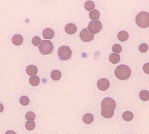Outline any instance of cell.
<instances>
[{
  "instance_id": "21",
  "label": "cell",
  "mask_w": 149,
  "mask_h": 134,
  "mask_svg": "<svg viewBox=\"0 0 149 134\" xmlns=\"http://www.w3.org/2000/svg\"><path fill=\"white\" fill-rule=\"evenodd\" d=\"M95 8V4L93 1H88L85 2L84 8L88 11H90L94 9Z\"/></svg>"
},
{
  "instance_id": "30",
  "label": "cell",
  "mask_w": 149,
  "mask_h": 134,
  "mask_svg": "<svg viewBox=\"0 0 149 134\" xmlns=\"http://www.w3.org/2000/svg\"><path fill=\"white\" fill-rule=\"evenodd\" d=\"M5 134H17L14 131L12 130L8 131H7L6 132Z\"/></svg>"
},
{
  "instance_id": "28",
  "label": "cell",
  "mask_w": 149,
  "mask_h": 134,
  "mask_svg": "<svg viewBox=\"0 0 149 134\" xmlns=\"http://www.w3.org/2000/svg\"><path fill=\"white\" fill-rule=\"evenodd\" d=\"M41 39L38 36H35L32 38V42L33 45L36 46H39V44L41 43Z\"/></svg>"
},
{
  "instance_id": "1",
  "label": "cell",
  "mask_w": 149,
  "mask_h": 134,
  "mask_svg": "<svg viewBox=\"0 0 149 134\" xmlns=\"http://www.w3.org/2000/svg\"><path fill=\"white\" fill-rule=\"evenodd\" d=\"M115 77L121 80L128 79L130 77L131 70L128 66L120 65L117 66L115 71Z\"/></svg>"
},
{
  "instance_id": "24",
  "label": "cell",
  "mask_w": 149,
  "mask_h": 134,
  "mask_svg": "<svg viewBox=\"0 0 149 134\" xmlns=\"http://www.w3.org/2000/svg\"><path fill=\"white\" fill-rule=\"evenodd\" d=\"M25 118L28 121H33L36 118V115L32 111H29L26 114Z\"/></svg>"
},
{
  "instance_id": "23",
  "label": "cell",
  "mask_w": 149,
  "mask_h": 134,
  "mask_svg": "<svg viewBox=\"0 0 149 134\" xmlns=\"http://www.w3.org/2000/svg\"><path fill=\"white\" fill-rule=\"evenodd\" d=\"M26 128L28 131H32L36 127V124L35 122L33 121H28L26 122Z\"/></svg>"
},
{
  "instance_id": "9",
  "label": "cell",
  "mask_w": 149,
  "mask_h": 134,
  "mask_svg": "<svg viewBox=\"0 0 149 134\" xmlns=\"http://www.w3.org/2000/svg\"><path fill=\"white\" fill-rule=\"evenodd\" d=\"M55 35V33L52 29L50 28H46L43 32V36L44 39H51Z\"/></svg>"
},
{
  "instance_id": "8",
  "label": "cell",
  "mask_w": 149,
  "mask_h": 134,
  "mask_svg": "<svg viewBox=\"0 0 149 134\" xmlns=\"http://www.w3.org/2000/svg\"><path fill=\"white\" fill-rule=\"evenodd\" d=\"M97 87L100 90L105 91L108 89L110 86V83L108 79L106 78H101L97 82Z\"/></svg>"
},
{
  "instance_id": "2",
  "label": "cell",
  "mask_w": 149,
  "mask_h": 134,
  "mask_svg": "<svg viewBox=\"0 0 149 134\" xmlns=\"http://www.w3.org/2000/svg\"><path fill=\"white\" fill-rule=\"evenodd\" d=\"M136 21L138 26L146 28L149 26V14L145 12H140L137 15Z\"/></svg>"
},
{
  "instance_id": "12",
  "label": "cell",
  "mask_w": 149,
  "mask_h": 134,
  "mask_svg": "<svg viewBox=\"0 0 149 134\" xmlns=\"http://www.w3.org/2000/svg\"><path fill=\"white\" fill-rule=\"evenodd\" d=\"M26 72L28 76H34L37 73L38 69L36 66L31 65L27 67Z\"/></svg>"
},
{
  "instance_id": "16",
  "label": "cell",
  "mask_w": 149,
  "mask_h": 134,
  "mask_svg": "<svg viewBox=\"0 0 149 134\" xmlns=\"http://www.w3.org/2000/svg\"><path fill=\"white\" fill-rule=\"evenodd\" d=\"M109 60L112 64H118L120 60V56L119 54H116V53H111L109 57Z\"/></svg>"
},
{
  "instance_id": "5",
  "label": "cell",
  "mask_w": 149,
  "mask_h": 134,
  "mask_svg": "<svg viewBox=\"0 0 149 134\" xmlns=\"http://www.w3.org/2000/svg\"><path fill=\"white\" fill-rule=\"evenodd\" d=\"M102 28V25L99 20L92 21L88 25V30L93 35L100 32Z\"/></svg>"
},
{
  "instance_id": "14",
  "label": "cell",
  "mask_w": 149,
  "mask_h": 134,
  "mask_svg": "<svg viewBox=\"0 0 149 134\" xmlns=\"http://www.w3.org/2000/svg\"><path fill=\"white\" fill-rule=\"evenodd\" d=\"M129 36V34L126 31H122L118 33L117 38L120 41H125L128 39Z\"/></svg>"
},
{
  "instance_id": "7",
  "label": "cell",
  "mask_w": 149,
  "mask_h": 134,
  "mask_svg": "<svg viewBox=\"0 0 149 134\" xmlns=\"http://www.w3.org/2000/svg\"><path fill=\"white\" fill-rule=\"evenodd\" d=\"M116 103L114 99L110 97H106L101 102V108H108L112 109L114 110L116 108Z\"/></svg>"
},
{
  "instance_id": "11",
  "label": "cell",
  "mask_w": 149,
  "mask_h": 134,
  "mask_svg": "<svg viewBox=\"0 0 149 134\" xmlns=\"http://www.w3.org/2000/svg\"><path fill=\"white\" fill-rule=\"evenodd\" d=\"M65 31L67 33L73 35L77 31V27L73 23H70L65 27Z\"/></svg>"
},
{
  "instance_id": "6",
  "label": "cell",
  "mask_w": 149,
  "mask_h": 134,
  "mask_svg": "<svg viewBox=\"0 0 149 134\" xmlns=\"http://www.w3.org/2000/svg\"><path fill=\"white\" fill-rule=\"evenodd\" d=\"M79 37L82 41L84 42H89L93 40L94 35L90 32L88 30V28H85L81 31Z\"/></svg>"
},
{
  "instance_id": "17",
  "label": "cell",
  "mask_w": 149,
  "mask_h": 134,
  "mask_svg": "<svg viewBox=\"0 0 149 134\" xmlns=\"http://www.w3.org/2000/svg\"><path fill=\"white\" fill-rule=\"evenodd\" d=\"M29 81L30 84L32 86H37L40 83V79L37 75H34L29 78Z\"/></svg>"
},
{
  "instance_id": "18",
  "label": "cell",
  "mask_w": 149,
  "mask_h": 134,
  "mask_svg": "<svg viewBox=\"0 0 149 134\" xmlns=\"http://www.w3.org/2000/svg\"><path fill=\"white\" fill-rule=\"evenodd\" d=\"M61 73L58 70H54L52 72L50 77L52 79L55 81L59 80L61 77Z\"/></svg>"
},
{
  "instance_id": "4",
  "label": "cell",
  "mask_w": 149,
  "mask_h": 134,
  "mask_svg": "<svg viewBox=\"0 0 149 134\" xmlns=\"http://www.w3.org/2000/svg\"><path fill=\"white\" fill-rule=\"evenodd\" d=\"M72 50L69 47L63 46L59 47L58 50V55L59 59L61 60H67L71 58Z\"/></svg>"
},
{
  "instance_id": "22",
  "label": "cell",
  "mask_w": 149,
  "mask_h": 134,
  "mask_svg": "<svg viewBox=\"0 0 149 134\" xmlns=\"http://www.w3.org/2000/svg\"><path fill=\"white\" fill-rule=\"evenodd\" d=\"M123 118L125 121L130 122L133 119V114L130 111H126L123 114Z\"/></svg>"
},
{
  "instance_id": "29",
  "label": "cell",
  "mask_w": 149,
  "mask_h": 134,
  "mask_svg": "<svg viewBox=\"0 0 149 134\" xmlns=\"http://www.w3.org/2000/svg\"><path fill=\"white\" fill-rule=\"evenodd\" d=\"M143 70L144 72L146 73L147 74H149V63H147V64L144 65L143 66Z\"/></svg>"
},
{
  "instance_id": "26",
  "label": "cell",
  "mask_w": 149,
  "mask_h": 134,
  "mask_svg": "<svg viewBox=\"0 0 149 134\" xmlns=\"http://www.w3.org/2000/svg\"><path fill=\"white\" fill-rule=\"evenodd\" d=\"M122 50V47L120 45L118 44H115L112 47V51L115 53H120Z\"/></svg>"
},
{
  "instance_id": "15",
  "label": "cell",
  "mask_w": 149,
  "mask_h": 134,
  "mask_svg": "<svg viewBox=\"0 0 149 134\" xmlns=\"http://www.w3.org/2000/svg\"><path fill=\"white\" fill-rule=\"evenodd\" d=\"M83 122L86 124H90L94 121V117L92 114L87 113L83 117Z\"/></svg>"
},
{
  "instance_id": "3",
  "label": "cell",
  "mask_w": 149,
  "mask_h": 134,
  "mask_svg": "<svg viewBox=\"0 0 149 134\" xmlns=\"http://www.w3.org/2000/svg\"><path fill=\"white\" fill-rule=\"evenodd\" d=\"M54 46L50 41L43 40L39 46V50L41 54L43 55H48L52 52Z\"/></svg>"
},
{
  "instance_id": "10",
  "label": "cell",
  "mask_w": 149,
  "mask_h": 134,
  "mask_svg": "<svg viewBox=\"0 0 149 134\" xmlns=\"http://www.w3.org/2000/svg\"><path fill=\"white\" fill-rule=\"evenodd\" d=\"M101 114L103 117L106 118H110L114 114V110L112 109L104 108H102Z\"/></svg>"
},
{
  "instance_id": "25",
  "label": "cell",
  "mask_w": 149,
  "mask_h": 134,
  "mask_svg": "<svg viewBox=\"0 0 149 134\" xmlns=\"http://www.w3.org/2000/svg\"><path fill=\"white\" fill-rule=\"evenodd\" d=\"M30 100L27 97L23 96L20 99V103L23 106H27L29 104Z\"/></svg>"
},
{
  "instance_id": "13",
  "label": "cell",
  "mask_w": 149,
  "mask_h": 134,
  "mask_svg": "<svg viewBox=\"0 0 149 134\" xmlns=\"http://www.w3.org/2000/svg\"><path fill=\"white\" fill-rule=\"evenodd\" d=\"M23 41V37L20 35H15L12 38V42L15 46L21 45Z\"/></svg>"
},
{
  "instance_id": "27",
  "label": "cell",
  "mask_w": 149,
  "mask_h": 134,
  "mask_svg": "<svg viewBox=\"0 0 149 134\" xmlns=\"http://www.w3.org/2000/svg\"><path fill=\"white\" fill-rule=\"evenodd\" d=\"M148 50V46L146 43H142L139 46V50L142 53L146 52Z\"/></svg>"
},
{
  "instance_id": "31",
  "label": "cell",
  "mask_w": 149,
  "mask_h": 134,
  "mask_svg": "<svg viewBox=\"0 0 149 134\" xmlns=\"http://www.w3.org/2000/svg\"><path fill=\"white\" fill-rule=\"evenodd\" d=\"M4 106L2 104L0 103V113L4 111Z\"/></svg>"
},
{
  "instance_id": "20",
  "label": "cell",
  "mask_w": 149,
  "mask_h": 134,
  "mask_svg": "<svg viewBox=\"0 0 149 134\" xmlns=\"http://www.w3.org/2000/svg\"><path fill=\"white\" fill-rule=\"evenodd\" d=\"M140 99L144 102L147 101L149 99V93L148 91L143 90L140 91L139 94Z\"/></svg>"
},
{
  "instance_id": "19",
  "label": "cell",
  "mask_w": 149,
  "mask_h": 134,
  "mask_svg": "<svg viewBox=\"0 0 149 134\" xmlns=\"http://www.w3.org/2000/svg\"><path fill=\"white\" fill-rule=\"evenodd\" d=\"M89 17L91 20H97L99 18L100 15L99 12L98 10L95 9L89 12Z\"/></svg>"
}]
</instances>
